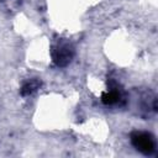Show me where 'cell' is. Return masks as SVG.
Returning <instances> with one entry per match:
<instances>
[{"label": "cell", "mask_w": 158, "mask_h": 158, "mask_svg": "<svg viewBox=\"0 0 158 158\" xmlns=\"http://www.w3.org/2000/svg\"><path fill=\"white\" fill-rule=\"evenodd\" d=\"M74 54H75V51H74L73 44L63 40L57 41L51 48L52 60L59 68L67 67L73 60Z\"/></svg>", "instance_id": "1"}, {"label": "cell", "mask_w": 158, "mask_h": 158, "mask_svg": "<svg viewBox=\"0 0 158 158\" xmlns=\"http://www.w3.org/2000/svg\"><path fill=\"white\" fill-rule=\"evenodd\" d=\"M41 86V80L38 78H31L28 80H26L22 86H21V95L22 96H28L32 95L35 91H37V89H40Z\"/></svg>", "instance_id": "4"}, {"label": "cell", "mask_w": 158, "mask_h": 158, "mask_svg": "<svg viewBox=\"0 0 158 158\" xmlns=\"http://www.w3.org/2000/svg\"><path fill=\"white\" fill-rule=\"evenodd\" d=\"M121 100H123V93L121 89H118L116 83L110 84L109 90L101 95V101L105 105H117L121 102Z\"/></svg>", "instance_id": "3"}, {"label": "cell", "mask_w": 158, "mask_h": 158, "mask_svg": "<svg viewBox=\"0 0 158 158\" xmlns=\"http://www.w3.org/2000/svg\"><path fill=\"white\" fill-rule=\"evenodd\" d=\"M131 144L136 151L144 156H152L157 149L156 138L151 132L147 131H133L130 135Z\"/></svg>", "instance_id": "2"}, {"label": "cell", "mask_w": 158, "mask_h": 158, "mask_svg": "<svg viewBox=\"0 0 158 158\" xmlns=\"http://www.w3.org/2000/svg\"><path fill=\"white\" fill-rule=\"evenodd\" d=\"M0 1H2V0H0Z\"/></svg>", "instance_id": "5"}]
</instances>
